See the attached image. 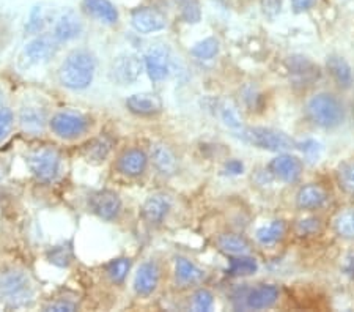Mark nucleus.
<instances>
[{"mask_svg":"<svg viewBox=\"0 0 354 312\" xmlns=\"http://www.w3.org/2000/svg\"><path fill=\"white\" fill-rule=\"evenodd\" d=\"M144 65L148 77L153 82H162L170 76L172 71V59L167 53V49L161 46H155L147 51L144 55Z\"/></svg>","mask_w":354,"mask_h":312,"instance_id":"nucleus-10","label":"nucleus"},{"mask_svg":"<svg viewBox=\"0 0 354 312\" xmlns=\"http://www.w3.org/2000/svg\"><path fill=\"white\" fill-rule=\"evenodd\" d=\"M144 70V59H139L133 54H123L112 62L111 79L120 85H128L136 82Z\"/></svg>","mask_w":354,"mask_h":312,"instance_id":"nucleus-8","label":"nucleus"},{"mask_svg":"<svg viewBox=\"0 0 354 312\" xmlns=\"http://www.w3.org/2000/svg\"><path fill=\"white\" fill-rule=\"evenodd\" d=\"M317 5V0H291V7L296 13H302V11H309Z\"/></svg>","mask_w":354,"mask_h":312,"instance_id":"nucleus-38","label":"nucleus"},{"mask_svg":"<svg viewBox=\"0 0 354 312\" xmlns=\"http://www.w3.org/2000/svg\"><path fill=\"white\" fill-rule=\"evenodd\" d=\"M82 30H84V26H82L81 18H79L76 11L70 10V11H65V13L57 19L53 35L59 39V43H65L81 37Z\"/></svg>","mask_w":354,"mask_h":312,"instance_id":"nucleus-14","label":"nucleus"},{"mask_svg":"<svg viewBox=\"0 0 354 312\" xmlns=\"http://www.w3.org/2000/svg\"><path fill=\"white\" fill-rule=\"evenodd\" d=\"M191 54L200 60H211L219 54V42L213 37L205 38L191 49Z\"/></svg>","mask_w":354,"mask_h":312,"instance_id":"nucleus-31","label":"nucleus"},{"mask_svg":"<svg viewBox=\"0 0 354 312\" xmlns=\"http://www.w3.org/2000/svg\"><path fill=\"white\" fill-rule=\"evenodd\" d=\"M96 60L85 49H76L66 57L59 70V79L64 87L70 90H85L93 81Z\"/></svg>","mask_w":354,"mask_h":312,"instance_id":"nucleus-1","label":"nucleus"},{"mask_svg":"<svg viewBox=\"0 0 354 312\" xmlns=\"http://www.w3.org/2000/svg\"><path fill=\"white\" fill-rule=\"evenodd\" d=\"M131 270V260L129 259H115L107 265V275L112 279V282L115 284H122Z\"/></svg>","mask_w":354,"mask_h":312,"instance_id":"nucleus-32","label":"nucleus"},{"mask_svg":"<svg viewBox=\"0 0 354 312\" xmlns=\"http://www.w3.org/2000/svg\"><path fill=\"white\" fill-rule=\"evenodd\" d=\"M241 139L248 144L270 152H288L295 147V140L279 129L252 127L241 129Z\"/></svg>","mask_w":354,"mask_h":312,"instance_id":"nucleus-5","label":"nucleus"},{"mask_svg":"<svg viewBox=\"0 0 354 312\" xmlns=\"http://www.w3.org/2000/svg\"><path fill=\"white\" fill-rule=\"evenodd\" d=\"M268 170L283 183H296L302 175V161L290 153H281L268 164Z\"/></svg>","mask_w":354,"mask_h":312,"instance_id":"nucleus-9","label":"nucleus"},{"mask_svg":"<svg viewBox=\"0 0 354 312\" xmlns=\"http://www.w3.org/2000/svg\"><path fill=\"white\" fill-rule=\"evenodd\" d=\"M46 123H48V116L41 106L38 104H26L19 111V125L28 134H39L44 131Z\"/></svg>","mask_w":354,"mask_h":312,"instance_id":"nucleus-16","label":"nucleus"},{"mask_svg":"<svg viewBox=\"0 0 354 312\" xmlns=\"http://www.w3.org/2000/svg\"><path fill=\"white\" fill-rule=\"evenodd\" d=\"M131 24H133L136 32L148 35V33L159 32L165 28V26H167V18L156 8L144 7L133 11V15H131Z\"/></svg>","mask_w":354,"mask_h":312,"instance_id":"nucleus-11","label":"nucleus"},{"mask_svg":"<svg viewBox=\"0 0 354 312\" xmlns=\"http://www.w3.org/2000/svg\"><path fill=\"white\" fill-rule=\"evenodd\" d=\"M225 170L232 175H239L244 172V164L239 160H228L225 163Z\"/></svg>","mask_w":354,"mask_h":312,"instance_id":"nucleus-39","label":"nucleus"},{"mask_svg":"<svg viewBox=\"0 0 354 312\" xmlns=\"http://www.w3.org/2000/svg\"><path fill=\"white\" fill-rule=\"evenodd\" d=\"M112 150V140L106 136H101V138H96L93 140H90L88 144H85L84 147V156L88 163L93 164H100L102 161H106V158L109 156V153Z\"/></svg>","mask_w":354,"mask_h":312,"instance_id":"nucleus-25","label":"nucleus"},{"mask_svg":"<svg viewBox=\"0 0 354 312\" xmlns=\"http://www.w3.org/2000/svg\"><path fill=\"white\" fill-rule=\"evenodd\" d=\"M214 308V297L213 293L200 288L192 297V309L198 312H207Z\"/></svg>","mask_w":354,"mask_h":312,"instance_id":"nucleus-34","label":"nucleus"},{"mask_svg":"<svg viewBox=\"0 0 354 312\" xmlns=\"http://www.w3.org/2000/svg\"><path fill=\"white\" fill-rule=\"evenodd\" d=\"M283 234H285V223L281 219H276L259 227L255 232V240L259 241L261 246H272L276 245L279 240H282Z\"/></svg>","mask_w":354,"mask_h":312,"instance_id":"nucleus-26","label":"nucleus"},{"mask_svg":"<svg viewBox=\"0 0 354 312\" xmlns=\"http://www.w3.org/2000/svg\"><path fill=\"white\" fill-rule=\"evenodd\" d=\"M218 246L221 251L228 255H248L250 251L245 238L236 234H224L218 238Z\"/></svg>","mask_w":354,"mask_h":312,"instance_id":"nucleus-27","label":"nucleus"},{"mask_svg":"<svg viewBox=\"0 0 354 312\" xmlns=\"http://www.w3.org/2000/svg\"><path fill=\"white\" fill-rule=\"evenodd\" d=\"M49 127L62 139H76L88 131L90 118L77 111H59L49 120Z\"/></svg>","mask_w":354,"mask_h":312,"instance_id":"nucleus-6","label":"nucleus"},{"mask_svg":"<svg viewBox=\"0 0 354 312\" xmlns=\"http://www.w3.org/2000/svg\"><path fill=\"white\" fill-rule=\"evenodd\" d=\"M245 308L261 311V309H270L279 300V288L271 284H263V286L250 288L245 295Z\"/></svg>","mask_w":354,"mask_h":312,"instance_id":"nucleus-15","label":"nucleus"},{"mask_svg":"<svg viewBox=\"0 0 354 312\" xmlns=\"http://www.w3.org/2000/svg\"><path fill=\"white\" fill-rule=\"evenodd\" d=\"M151 160L158 172L162 175H172L178 169V160H176L174 150L164 144L151 147Z\"/></svg>","mask_w":354,"mask_h":312,"instance_id":"nucleus-23","label":"nucleus"},{"mask_svg":"<svg viewBox=\"0 0 354 312\" xmlns=\"http://www.w3.org/2000/svg\"><path fill=\"white\" fill-rule=\"evenodd\" d=\"M328 202V192L319 185H306L296 194V205L301 210H318Z\"/></svg>","mask_w":354,"mask_h":312,"instance_id":"nucleus-21","label":"nucleus"},{"mask_svg":"<svg viewBox=\"0 0 354 312\" xmlns=\"http://www.w3.org/2000/svg\"><path fill=\"white\" fill-rule=\"evenodd\" d=\"M27 166L41 183H54L64 172V158L53 147H39L28 153Z\"/></svg>","mask_w":354,"mask_h":312,"instance_id":"nucleus-4","label":"nucleus"},{"mask_svg":"<svg viewBox=\"0 0 354 312\" xmlns=\"http://www.w3.org/2000/svg\"><path fill=\"white\" fill-rule=\"evenodd\" d=\"M176 3H178L180 13L186 22H198L200 10L197 0H176Z\"/></svg>","mask_w":354,"mask_h":312,"instance_id":"nucleus-36","label":"nucleus"},{"mask_svg":"<svg viewBox=\"0 0 354 312\" xmlns=\"http://www.w3.org/2000/svg\"><path fill=\"white\" fill-rule=\"evenodd\" d=\"M328 71L334 82L339 85L340 89H350L353 84V68L348 62L340 55H330L326 62Z\"/></svg>","mask_w":354,"mask_h":312,"instance_id":"nucleus-22","label":"nucleus"},{"mask_svg":"<svg viewBox=\"0 0 354 312\" xmlns=\"http://www.w3.org/2000/svg\"><path fill=\"white\" fill-rule=\"evenodd\" d=\"M172 207V202L167 196L155 194L148 197L142 205V217L150 224L162 223L164 218L169 214V210Z\"/></svg>","mask_w":354,"mask_h":312,"instance_id":"nucleus-18","label":"nucleus"},{"mask_svg":"<svg viewBox=\"0 0 354 312\" xmlns=\"http://www.w3.org/2000/svg\"><path fill=\"white\" fill-rule=\"evenodd\" d=\"M59 39L54 35H48V33H43V35H38L30 39V42L26 44V48L22 49V66H37L44 64V62H48L49 59H53L57 54V51H59Z\"/></svg>","mask_w":354,"mask_h":312,"instance_id":"nucleus-7","label":"nucleus"},{"mask_svg":"<svg viewBox=\"0 0 354 312\" xmlns=\"http://www.w3.org/2000/svg\"><path fill=\"white\" fill-rule=\"evenodd\" d=\"M48 311H74L76 309V306L73 303H68V302H57V303H50L48 308Z\"/></svg>","mask_w":354,"mask_h":312,"instance_id":"nucleus-40","label":"nucleus"},{"mask_svg":"<svg viewBox=\"0 0 354 312\" xmlns=\"http://www.w3.org/2000/svg\"><path fill=\"white\" fill-rule=\"evenodd\" d=\"M148 156L144 150L131 149L123 153L118 160V170L128 177H137L145 172Z\"/></svg>","mask_w":354,"mask_h":312,"instance_id":"nucleus-19","label":"nucleus"},{"mask_svg":"<svg viewBox=\"0 0 354 312\" xmlns=\"http://www.w3.org/2000/svg\"><path fill=\"white\" fill-rule=\"evenodd\" d=\"M219 116L227 127L241 128V118L238 116L236 107L232 103H228V101H225V103H222L219 106Z\"/></svg>","mask_w":354,"mask_h":312,"instance_id":"nucleus-35","label":"nucleus"},{"mask_svg":"<svg viewBox=\"0 0 354 312\" xmlns=\"http://www.w3.org/2000/svg\"><path fill=\"white\" fill-rule=\"evenodd\" d=\"M175 277L181 286H194L205 279V271L185 257L176 259Z\"/></svg>","mask_w":354,"mask_h":312,"instance_id":"nucleus-24","label":"nucleus"},{"mask_svg":"<svg viewBox=\"0 0 354 312\" xmlns=\"http://www.w3.org/2000/svg\"><path fill=\"white\" fill-rule=\"evenodd\" d=\"M318 227H319L318 219H313V218L302 219V221H299V224H298V234L299 235L315 234V232L318 230Z\"/></svg>","mask_w":354,"mask_h":312,"instance_id":"nucleus-37","label":"nucleus"},{"mask_svg":"<svg viewBox=\"0 0 354 312\" xmlns=\"http://www.w3.org/2000/svg\"><path fill=\"white\" fill-rule=\"evenodd\" d=\"M82 8L85 13L107 26H113L118 22V10L111 0H84Z\"/></svg>","mask_w":354,"mask_h":312,"instance_id":"nucleus-20","label":"nucleus"},{"mask_svg":"<svg viewBox=\"0 0 354 312\" xmlns=\"http://www.w3.org/2000/svg\"><path fill=\"white\" fill-rule=\"evenodd\" d=\"M306 113L318 128L334 129L345 120V106L335 95L319 92L307 101Z\"/></svg>","mask_w":354,"mask_h":312,"instance_id":"nucleus-2","label":"nucleus"},{"mask_svg":"<svg viewBox=\"0 0 354 312\" xmlns=\"http://www.w3.org/2000/svg\"><path fill=\"white\" fill-rule=\"evenodd\" d=\"M335 234L345 238V240H354V208L344 210L337 214L334 219Z\"/></svg>","mask_w":354,"mask_h":312,"instance_id":"nucleus-28","label":"nucleus"},{"mask_svg":"<svg viewBox=\"0 0 354 312\" xmlns=\"http://www.w3.org/2000/svg\"><path fill=\"white\" fill-rule=\"evenodd\" d=\"M13 128V112L5 104L3 95L0 93V144L8 138Z\"/></svg>","mask_w":354,"mask_h":312,"instance_id":"nucleus-33","label":"nucleus"},{"mask_svg":"<svg viewBox=\"0 0 354 312\" xmlns=\"http://www.w3.org/2000/svg\"><path fill=\"white\" fill-rule=\"evenodd\" d=\"M127 107L137 116H155L162 111V101L155 93H134L127 100Z\"/></svg>","mask_w":354,"mask_h":312,"instance_id":"nucleus-17","label":"nucleus"},{"mask_svg":"<svg viewBox=\"0 0 354 312\" xmlns=\"http://www.w3.org/2000/svg\"><path fill=\"white\" fill-rule=\"evenodd\" d=\"M259 268L255 259L248 257V255H235V259L230 260V266H228V273L233 276H248L252 275Z\"/></svg>","mask_w":354,"mask_h":312,"instance_id":"nucleus-29","label":"nucleus"},{"mask_svg":"<svg viewBox=\"0 0 354 312\" xmlns=\"http://www.w3.org/2000/svg\"><path fill=\"white\" fill-rule=\"evenodd\" d=\"M35 295V284L26 271L10 270L0 275V297L13 308H24L32 304Z\"/></svg>","mask_w":354,"mask_h":312,"instance_id":"nucleus-3","label":"nucleus"},{"mask_svg":"<svg viewBox=\"0 0 354 312\" xmlns=\"http://www.w3.org/2000/svg\"><path fill=\"white\" fill-rule=\"evenodd\" d=\"M159 284V266L153 260L142 264L134 276V291L139 297H150Z\"/></svg>","mask_w":354,"mask_h":312,"instance_id":"nucleus-13","label":"nucleus"},{"mask_svg":"<svg viewBox=\"0 0 354 312\" xmlns=\"http://www.w3.org/2000/svg\"><path fill=\"white\" fill-rule=\"evenodd\" d=\"M337 181L346 194L354 196V160L344 161L337 167Z\"/></svg>","mask_w":354,"mask_h":312,"instance_id":"nucleus-30","label":"nucleus"},{"mask_svg":"<svg viewBox=\"0 0 354 312\" xmlns=\"http://www.w3.org/2000/svg\"><path fill=\"white\" fill-rule=\"evenodd\" d=\"M90 210L100 218L106 221H112L118 217L122 210V199L113 191H98L91 194L88 201Z\"/></svg>","mask_w":354,"mask_h":312,"instance_id":"nucleus-12","label":"nucleus"}]
</instances>
